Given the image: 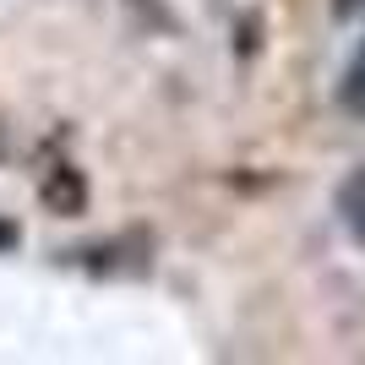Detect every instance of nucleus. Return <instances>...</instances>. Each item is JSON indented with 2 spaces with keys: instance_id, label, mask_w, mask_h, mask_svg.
Listing matches in <instances>:
<instances>
[{
  "instance_id": "nucleus-1",
  "label": "nucleus",
  "mask_w": 365,
  "mask_h": 365,
  "mask_svg": "<svg viewBox=\"0 0 365 365\" xmlns=\"http://www.w3.org/2000/svg\"><path fill=\"white\" fill-rule=\"evenodd\" d=\"M338 213H344V229L354 235V245L365 251V169H354L349 180L338 185Z\"/></svg>"
},
{
  "instance_id": "nucleus-2",
  "label": "nucleus",
  "mask_w": 365,
  "mask_h": 365,
  "mask_svg": "<svg viewBox=\"0 0 365 365\" xmlns=\"http://www.w3.org/2000/svg\"><path fill=\"white\" fill-rule=\"evenodd\" d=\"M338 104L349 109V115H360L365 120V44L349 55V66H344V82H338Z\"/></svg>"
}]
</instances>
